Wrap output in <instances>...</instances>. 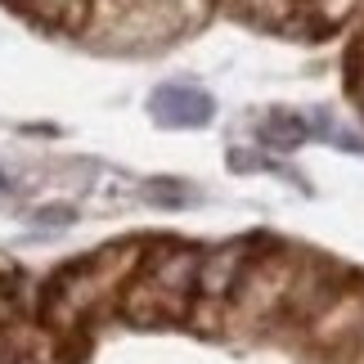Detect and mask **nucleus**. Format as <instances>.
Wrapping results in <instances>:
<instances>
[{"label": "nucleus", "instance_id": "nucleus-5", "mask_svg": "<svg viewBox=\"0 0 364 364\" xmlns=\"http://www.w3.org/2000/svg\"><path fill=\"white\" fill-rule=\"evenodd\" d=\"M149 198L158 207H189L193 203V189L180 185V180H153L149 185Z\"/></svg>", "mask_w": 364, "mask_h": 364}, {"label": "nucleus", "instance_id": "nucleus-1", "mask_svg": "<svg viewBox=\"0 0 364 364\" xmlns=\"http://www.w3.org/2000/svg\"><path fill=\"white\" fill-rule=\"evenodd\" d=\"M149 113L162 126H207L216 113V104L198 86H162V90H153Z\"/></svg>", "mask_w": 364, "mask_h": 364}, {"label": "nucleus", "instance_id": "nucleus-2", "mask_svg": "<svg viewBox=\"0 0 364 364\" xmlns=\"http://www.w3.org/2000/svg\"><path fill=\"white\" fill-rule=\"evenodd\" d=\"M247 270V243H225V247H212L203 252V265H198V292L203 297H230L239 288V279Z\"/></svg>", "mask_w": 364, "mask_h": 364}, {"label": "nucleus", "instance_id": "nucleus-7", "mask_svg": "<svg viewBox=\"0 0 364 364\" xmlns=\"http://www.w3.org/2000/svg\"><path fill=\"white\" fill-rule=\"evenodd\" d=\"M0 189H5V176H0Z\"/></svg>", "mask_w": 364, "mask_h": 364}, {"label": "nucleus", "instance_id": "nucleus-6", "mask_svg": "<svg viewBox=\"0 0 364 364\" xmlns=\"http://www.w3.org/2000/svg\"><path fill=\"white\" fill-rule=\"evenodd\" d=\"M68 220H73V212H36V225H68Z\"/></svg>", "mask_w": 364, "mask_h": 364}, {"label": "nucleus", "instance_id": "nucleus-3", "mask_svg": "<svg viewBox=\"0 0 364 364\" xmlns=\"http://www.w3.org/2000/svg\"><path fill=\"white\" fill-rule=\"evenodd\" d=\"M198 265H203V252H193V247H162L158 265H153V284H158L171 301H185V292L198 288Z\"/></svg>", "mask_w": 364, "mask_h": 364}, {"label": "nucleus", "instance_id": "nucleus-4", "mask_svg": "<svg viewBox=\"0 0 364 364\" xmlns=\"http://www.w3.org/2000/svg\"><path fill=\"white\" fill-rule=\"evenodd\" d=\"M306 135H311V126H306L297 113H270L261 122V139L270 149H297Z\"/></svg>", "mask_w": 364, "mask_h": 364}]
</instances>
